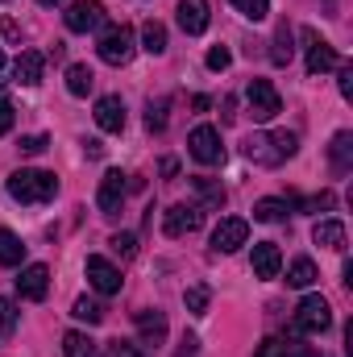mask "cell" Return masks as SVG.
Masks as SVG:
<instances>
[{"instance_id": "603a6c76", "label": "cell", "mask_w": 353, "mask_h": 357, "mask_svg": "<svg viewBox=\"0 0 353 357\" xmlns=\"http://www.w3.org/2000/svg\"><path fill=\"white\" fill-rule=\"evenodd\" d=\"M316 278H320V270H316L312 258H295V262L287 266V287H299V291H303V287H312Z\"/></svg>"}, {"instance_id": "52a82bcc", "label": "cell", "mask_w": 353, "mask_h": 357, "mask_svg": "<svg viewBox=\"0 0 353 357\" xmlns=\"http://www.w3.org/2000/svg\"><path fill=\"white\" fill-rule=\"evenodd\" d=\"M200 225H204L200 204H171V208L163 212V233H167V237H191Z\"/></svg>"}, {"instance_id": "b9f144b4", "label": "cell", "mask_w": 353, "mask_h": 357, "mask_svg": "<svg viewBox=\"0 0 353 357\" xmlns=\"http://www.w3.org/2000/svg\"><path fill=\"white\" fill-rule=\"evenodd\" d=\"M84 154H88V158H104V146H100L96 137H88V142H84Z\"/></svg>"}, {"instance_id": "cb8c5ba5", "label": "cell", "mask_w": 353, "mask_h": 357, "mask_svg": "<svg viewBox=\"0 0 353 357\" xmlns=\"http://www.w3.org/2000/svg\"><path fill=\"white\" fill-rule=\"evenodd\" d=\"M91 88H96L91 67L88 63H71V67H67V91H71V96H88Z\"/></svg>"}, {"instance_id": "7a4b0ae2", "label": "cell", "mask_w": 353, "mask_h": 357, "mask_svg": "<svg viewBox=\"0 0 353 357\" xmlns=\"http://www.w3.org/2000/svg\"><path fill=\"white\" fill-rule=\"evenodd\" d=\"M8 195L17 199V204H46V199H54L59 195V178L50 175V171H13L8 175Z\"/></svg>"}, {"instance_id": "7dc6e473", "label": "cell", "mask_w": 353, "mask_h": 357, "mask_svg": "<svg viewBox=\"0 0 353 357\" xmlns=\"http://www.w3.org/2000/svg\"><path fill=\"white\" fill-rule=\"evenodd\" d=\"M0 4H4V0H0Z\"/></svg>"}, {"instance_id": "d590c367", "label": "cell", "mask_w": 353, "mask_h": 357, "mask_svg": "<svg viewBox=\"0 0 353 357\" xmlns=\"http://www.w3.org/2000/svg\"><path fill=\"white\" fill-rule=\"evenodd\" d=\"M17 328V303L0 295V333H13Z\"/></svg>"}, {"instance_id": "bcb514c9", "label": "cell", "mask_w": 353, "mask_h": 357, "mask_svg": "<svg viewBox=\"0 0 353 357\" xmlns=\"http://www.w3.org/2000/svg\"><path fill=\"white\" fill-rule=\"evenodd\" d=\"M0 71H4V50H0Z\"/></svg>"}, {"instance_id": "1f68e13d", "label": "cell", "mask_w": 353, "mask_h": 357, "mask_svg": "<svg viewBox=\"0 0 353 357\" xmlns=\"http://www.w3.org/2000/svg\"><path fill=\"white\" fill-rule=\"evenodd\" d=\"M71 316H75V320H84V324H100V320H104V307H100L96 299H88V295H84V299H75Z\"/></svg>"}, {"instance_id": "8fae6325", "label": "cell", "mask_w": 353, "mask_h": 357, "mask_svg": "<svg viewBox=\"0 0 353 357\" xmlns=\"http://www.w3.org/2000/svg\"><path fill=\"white\" fill-rule=\"evenodd\" d=\"M303 42H308V75H324V71H333L341 59H337V50L316 33V29H303Z\"/></svg>"}, {"instance_id": "2e32d148", "label": "cell", "mask_w": 353, "mask_h": 357, "mask_svg": "<svg viewBox=\"0 0 353 357\" xmlns=\"http://www.w3.org/2000/svg\"><path fill=\"white\" fill-rule=\"evenodd\" d=\"M208 21H212V13H208V0H179V25H183V33H204L208 29Z\"/></svg>"}, {"instance_id": "9a60e30c", "label": "cell", "mask_w": 353, "mask_h": 357, "mask_svg": "<svg viewBox=\"0 0 353 357\" xmlns=\"http://www.w3.org/2000/svg\"><path fill=\"white\" fill-rule=\"evenodd\" d=\"M96 125L104 133H121L125 129V100L121 96H100L96 100Z\"/></svg>"}, {"instance_id": "c3c4849f", "label": "cell", "mask_w": 353, "mask_h": 357, "mask_svg": "<svg viewBox=\"0 0 353 357\" xmlns=\"http://www.w3.org/2000/svg\"><path fill=\"white\" fill-rule=\"evenodd\" d=\"M312 357H316V354H312Z\"/></svg>"}, {"instance_id": "7c38bea8", "label": "cell", "mask_w": 353, "mask_h": 357, "mask_svg": "<svg viewBox=\"0 0 353 357\" xmlns=\"http://www.w3.org/2000/svg\"><path fill=\"white\" fill-rule=\"evenodd\" d=\"M125 175L121 171H108V175L100 178V191H96V204H100V212L104 216H121V204H125Z\"/></svg>"}, {"instance_id": "9c48e42d", "label": "cell", "mask_w": 353, "mask_h": 357, "mask_svg": "<svg viewBox=\"0 0 353 357\" xmlns=\"http://www.w3.org/2000/svg\"><path fill=\"white\" fill-rule=\"evenodd\" d=\"M63 21H67L71 33H91V29L104 25V4L100 0H75V4H67Z\"/></svg>"}, {"instance_id": "836d02e7", "label": "cell", "mask_w": 353, "mask_h": 357, "mask_svg": "<svg viewBox=\"0 0 353 357\" xmlns=\"http://www.w3.org/2000/svg\"><path fill=\"white\" fill-rule=\"evenodd\" d=\"M108 245H112V254H117V258H125V262L137 254V237H133V233H112V241H108Z\"/></svg>"}, {"instance_id": "83f0119b", "label": "cell", "mask_w": 353, "mask_h": 357, "mask_svg": "<svg viewBox=\"0 0 353 357\" xmlns=\"http://www.w3.org/2000/svg\"><path fill=\"white\" fill-rule=\"evenodd\" d=\"M254 220H262V225L287 220V199H258V204H254Z\"/></svg>"}, {"instance_id": "5bb4252c", "label": "cell", "mask_w": 353, "mask_h": 357, "mask_svg": "<svg viewBox=\"0 0 353 357\" xmlns=\"http://www.w3.org/2000/svg\"><path fill=\"white\" fill-rule=\"evenodd\" d=\"M46 291H50V270L42 266V262H33V266L21 270V278H17V295L21 299H46Z\"/></svg>"}, {"instance_id": "e0dca14e", "label": "cell", "mask_w": 353, "mask_h": 357, "mask_svg": "<svg viewBox=\"0 0 353 357\" xmlns=\"http://www.w3.org/2000/svg\"><path fill=\"white\" fill-rule=\"evenodd\" d=\"M42 71H46V59H42L38 50H21L17 63H13V75H17V84H25V88H38V84H42Z\"/></svg>"}, {"instance_id": "8d00e7d4", "label": "cell", "mask_w": 353, "mask_h": 357, "mask_svg": "<svg viewBox=\"0 0 353 357\" xmlns=\"http://www.w3.org/2000/svg\"><path fill=\"white\" fill-rule=\"evenodd\" d=\"M337 88L345 100H353V63H337Z\"/></svg>"}, {"instance_id": "8992f818", "label": "cell", "mask_w": 353, "mask_h": 357, "mask_svg": "<svg viewBox=\"0 0 353 357\" xmlns=\"http://www.w3.org/2000/svg\"><path fill=\"white\" fill-rule=\"evenodd\" d=\"M187 150H191V158L204 162V167H220V162H225V146H220V133H216L212 125H195L191 137H187Z\"/></svg>"}, {"instance_id": "4fadbf2b", "label": "cell", "mask_w": 353, "mask_h": 357, "mask_svg": "<svg viewBox=\"0 0 353 357\" xmlns=\"http://www.w3.org/2000/svg\"><path fill=\"white\" fill-rule=\"evenodd\" d=\"M137 337H142L146 357H150L158 345H163V341H167V316H163L158 307H146V312H137Z\"/></svg>"}, {"instance_id": "4316f807", "label": "cell", "mask_w": 353, "mask_h": 357, "mask_svg": "<svg viewBox=\"0 0 353 357\" xmlns=\"http://www.w3.org/2000/svg\"><path fill=\"white\" fill-rule=\"evenodd\" d=\"M295 354H303L299 341H291V337H270V341L258 345V354L254 357H295Z\"/></svg>"}, {"instance_id": "f35d334b", "label": "cell", "mask_w": 353, "mask_h": 357, "mask_svg": "<svg viewBox=\"0 0 353 357\" xmlns=\"http://www.w3.org/2000/svg\"><path fill=\"white\" fill-rule=\"evenodd\" d=\"M13 121H17V112H13V104L8 100H0V137L13 129Z\"/></svg>"}, {"instance_id": "44dd1931", "label": "cell", "mask_w": 353, "mask_h": 357, "mask_svg": "<svg viewBox=\"0 0 353 357\" xmlns=\"http://www.w3.org/2000/svg\"><path fill=\"white\" fill-rule=\"evenodd\" d=\"M291 54H295V46H291V25L283 21V25L274 29V42H270V63H274V67H287Z\"/></svg>"}, {"instance_id": "7bdbcfd3", "label": "cell", "mask_w": 353, "mask_h": 357, "mask_svg": "<svg viewBox=\"0 0 353 357\" xmlns=\"http://www.w3.org/2000/svg\"><path fill=\"white\" fill-rule=\"evenodd\" d=\"M195 345H200L195 337H183V349H179V357H195Z\"/></svg>"}, {"instance_id": "ac0fdd59", "label": "cell", "mask_w": 353, "mask_h": 357, "mask_svg": "<svg viewBox=\"0 0 353 357\" xmlns=\"http://www.w3.org/2000/svg\"><path fill=\"white\" fill-rule=\"evenodd\" d=\"M278 270H283L278 245H274V241H258V245H254V274H258V278H278Z\"/></svg>"}, {"instance_id": "ab89813d", "label": "cell", "mask_w": 353, "mask_h": 357, "mask_svg": "<svg viewBox=\"0 0 353 357\" xmlns=\"http://www.w3.org/2000/svg\"><path fill=\"white\" fill-rule=\"evenodd\" d=\"M108 357H146V354H137L129 341H112V345H108Z\"/></svg>"}, {"instance_id": "484cf974", "label": "cell", "mask_w": 353, "mask_h": 357, "mask_svg": "<svg viewBox=\"0 0 353 357\" xmlns=\"http://www.w3.org/2000/svg\"><path fill=\"white\" fill-rule=\"evenodd\" d=\"M63 357H100V345L88 333H67L63 337Z\"/></svg>"}, {"instance_id": "f1b7e54d", "label": "cell", "mask_w": 353, "mask_h": 357, "mask_svg": "<svg viewBox=\"0 0 353 357\" xmlns=\"http://www.w3.org/2000/svg\"><path fill=\"white\" fill-rule=\"evenodd\" d=\"M167 112H171L167 100H150V104H146V129H150V133H163V129H167Z\"/></svg>"}, {"instance_id": "ffe728a7", "label": "cell", "mask_w": 353, "mask_h": 357, "mask_svg": "<svg viewBox=\"0 0 353 357\" xmlns=\"http://www.w3.org/2000/svg\"><path fill=\"white\" fill-rule=\"evenodd\" d=\"M312 241L324 245V250H345V225L341 220H320L312 229Z\"/></svg>"}, {"instance_id": "f6af8a7d", "label": "cell", "mask_w": 353, "mask_h": 357, "mask_svg": "<svg viewBox=\"0 0 353 357\" xmlns=\"http://www.w3.org/2000/svg\"><path fill=\"white\" fill-rule=\"evenodd\" d=\"M38 4H42V8H54V4H63V0H38Z\"/></svg>"}, {"instance_id": "3957f363", "label": "cell", "mask_w": 353, "mask_h": 357, "mask_svg": "<svg viewBox=\"0 0 353 357\" xmlns=\"http://www.w3.org/2000/svg\"><path fill=\"white\" fill-rule=\"evenodd\" d=\"M291 328L303 333V337H320V333H329V328H333V307H329V299L308 295V299L295 307V324H291Z\"/></svg>"}, {"instance_id": "277c9868", "label": "cell", "mask_w": 353, "mask_h": 357, "mask_svg": "<svg viewBox=\"0 0 353 357\" xmlns=\"http://www.w3.org/2000/svg\"><path fill=\"white\" fill-rule=\"evenodd\" d=\"M96 54H100L108 67H125V63L133 59V29H129V25H108V29L100 33Z\"/></svg>"}, {"instance_id": "74e56055", "label": "cell", "mask_w": 353, "mask_h": 357, "mask_svg": "<svg viewBox=\"0 0 353 357\" xmlns=\"http://www.w3.org/2000/svg\"><path fill=\"white\" fill-rule=\"evenodd\" d=\"M204 63H208V71H225V67H229V63H233V54H229V50H225V46H212V50H208V59H204Z\"/></svg>"}, {"instance_id": "e575fe53", "label": "cell", "mask_w": 353, "mask_h": 357, "mask_svg": "<svg viewBox=\"0 0 353 357\" xmlns=\"http://www.w3.org/2000/svg\"><path fill=\"white\" fill-rule=\"evenodd\" d=\"M46 146H50V137H46V133H29V137H21V146H17V150L33 158V154H42Z\"/></svg>"}, {"instance_id": "f546056e", "label": "cell", "mask_w": 353, "mask_h": 357, "mask_svg": "<svg viewBox=\"0 0 353 357\" xmlns=\"http://www.w3.org/2000/svg\"><path fill=\"white\" fill-rule=\"evenodd\" d=\"M195 183V191H200V199L208 204V208H220L225 204V187L216 183V178H191Z\"/></svg>"}, {"instance_id": "d6a6232c", "label": "cell", "mask_w": 353, "mask_h": 357, "mask_svg": "<svg viewBox=\"0 0 353 357\" xmlns=\"http://www.w3.org/2000/svg\"><path fill=\"white\" fill-rule=\"evenodd\" d=\"M233 4L246 21H266V13H270V0H233Z\"/></svg>"}, {"instance_id": "5b68a950", "label": "cell", "mask_w": 353, "mask_h": 357, "mask_svg": "<svg viewBox=\"0 0 353 357\" xmlns=\"http://www.w3.org/2000/svg\"><path fill=\"white\" fill-rule=\"evenodd\" d=\"M246 100H250V116L266 125V121H274L278 112H283V100H278V91L270 79H250V88H246Z\"/></svg>"}, {"instance_id": "ba28073f", "label": "cell", "mask_w": 353, "mask_h": 357, "mask_svg": "<svg viewBox=\"0 0 353 357\" xmlns=\"http://www.w3.org/2000/svg\"><path fill=\"white\" fill-rule=\"evenodd\" d=\"M246 241H250V225H246L241 216H225V220L212 229V250H216V254H237Z\"/></svg>"}, {"instance_id": "30bf717a", "label": "cell", "mask_w": 353, "mask_h": 357, "mask_svg": "<svg viewBox=\"0 0 353 357\" xmlns=\"http://www.w3.org/2000/svg\"><path fill=\"white\" fill-rule=\"evenodd\" d=\"M84 274H88V282L100 291V295H121V270L112 266L108 258H100V254H91L88 262H84Z\"/></svg>"}, {"instance_id": "6da1fadb", "label": "cell", "mask_w": 353, "mask_h": 357, "mask_svg": "<svg viewBox=\"0 0 353 357\" xmlns=\"http://www.w3.org/2000/svg\"><path fill=\"white\" fill-rule=\"evenodd\" d=\"M241 150H246V158L258 162V167H283L287 158H295L299 137L287 133V129H274V133H250Z\"/></svg>"}, {"instance_id": "4dcf8cb0", "label": "cell", "mask_w": 353, "mask_h": 357, "mask_svg": "<svg viewBox=\"0 0 353 357\" xmlns=\"http://www.w3.org/2000/svg\"><path fill=\"white\" fill-rule=\"evenodd\" d=\"M208 299H212L208 287H187V291H183V303H187L191 316H204V312H208Z\"/></svg>"}, {"instance_id": "7402d4cb", "label": "cell", "mask_w": 353, "mask_h": 357, "mask_svg": "<svg viewBox=\"0 0 353 357\" xmlns=\"http://www.w3.org/2000/svg\"><path fill=\"white\" fill-rule=\"evenodd\" d=\"M25 262V245L13 229H0V266H21Z\"/></svg>"}, {"instance_id": "60d3db41", "label": "cell", "mask_w": 353, "mask_h": 357, "mask_svg": "<svg viewBox=\"0 0 353 357\" xmlns=\"http://www.w3.org/2000/svg\"><path fill=\"white\" fill-rule=\"evenodd\" d=\"M0 38H8V42H21V25H17V21H8V17H0Z\"/></svg>"}, {"instance_id": "d6986e66", "label": "cell", "mask_w": 353, "mask_h": 357, "mask_svg": "<svg viewBox=\"0 0 353 357\" xmlns=\"http://www.w3.org/2000/svg\"><path fill=\"white\" fill-rule=\"evenodd\" d=\"M329 158H333V171H337V175H350V171H353V133H345V129H341V133L333 137Z\"/></svg>"}, {"instance_id": "ee69618b", "label": "cell", "mask_w": 353, "mask_h": 357, "mask_svg": "<svg viewBox=\"0 0 353 357\" xmlns=\"http://www.w3.org/2000/svg\"><path fill=\"white\" fill-rule=\"evenodd\" d=\"M158 171L171 178V175H179V162H175V158H163V167H158Z\"/></svg>"}, {"instance_id": "d4e9b609", "label": "cell", "mask_w": 353, "mask_h": 357, "mask_svg": "<svg viewBox=\"0 0 353 357\" xmlns=\"http://www.w3.org/2000/svg\"><path fill=\"white\" fill-rule=\"evenodd\" d=\"M142 50H146V54H163V50H167V25H163V21L150 17V21L142 25Z\"/></svg>"}]
</instances>
